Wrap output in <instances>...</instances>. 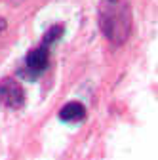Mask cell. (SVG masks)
I'll return each instance as SVG.
<instances>
[{"label": "cell", "mask_w": 158, "mask_h": 160, "mask_svg": "<svg viewBox=\"0 0 158 160\" xmlns=\"http://www.w3.org/2000/svg\"><path fill=\"white\" fill-rule=\"evenodd\" d=\"M99 23H101L105 36L111 42L124 44L131 31L130 8L126 4H118V0L105 2V6L101 8V13H99Z\"/></svg>", "instance_id": "cell-1"}, {"label": "cell", "mask_w": 158, "mask_h": 160, "mask_svg": "<svg viewBox=\"0 0 158 160\" xmlns=\"http://www.w3.org/2000/svg\"><path fill=\"white\" fill-rule=\"evenodd\" d=\"M50 67V46L40 44L38 48H32L25 57V67L19 71L25 80H36L42 76Z\"/></svg>", "instance_id": "cell-2"}, {"label": "cell", "mask_w": 158, "mask_h": 160, "mask_svg": "<svg viewBox=\"0 0 158 160\" xmlns=\"http://www.w3.org/2000/svg\"><path fill=\"white\" fill-rule=\"evenodd\" d=\"M25 103V92L13 78H4L0 82V105L8 109H19Z\"/></svg>", "instance_id": "cell-3"}, {"label": "cell", "mask_w": 158, "mask_h": 160, "mask_svg": "<svg viewBox=\"0 0 158 160\" xmlns=\"http://www.w3.org/2000/svg\"><path fill=\"white\" fill-rule=\"evenodd\" d=\"M84 116H86V109L78 101H71L59 111V118H61L63 122H80Z\"/></svg>", "instance_id": "cell-4"}, {"label": "cell", "mask_w": 158, "mask_h": 160, "mask_svg": "<svg viewBox=\"0 0 158 160\" xmlns=\"http://www.w3.org/2000/svg\"><path fill=\"white\" fill-rule=\"evenodd\" d=\"M63 32H65V27H63V25H53V27H50V29L46 31V34L42 36V44H46V46L55 44L57 40L63 36Z\"/></svg>", "instance_id": "cell-5"}, {"label": "cell", "mask_w": 158, "mask_h": 160, "mask_svg": "<svg viewBox=\"0 0 158 160\" xmlns=\"http://www.w3.org/2000/svg\"><path fill=\"white\" fill-rule=\"evenodd\" d=\"M6 25H8V23H6V19H2V17H0V32H2V31L6 29Z\"/></svg>", "instance_id": "cell-6"}, {"label": "cell", "mask_w": 158, "mask_h": 160, "mask_svg": "<svg viewBox=\"0 0 158 160\" xmlns=\"http://www.w3.org/2000/svg\"><path fill=\"white\" fill-rule=\"evenodd\" d=\"M107 2H114V0H107Z\"/></svg>", "instance_id": "cell-7"}]
</instances>
